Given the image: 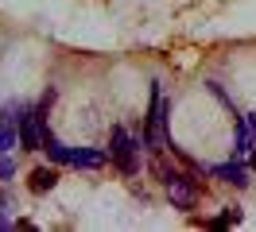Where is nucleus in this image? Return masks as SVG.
Returning a JSON list of instances; mask_svg holds the SVG:
<instances>
[{
    "label": "nucleus",
    "mask_w": 256,
    "mask_h": 232,
    "mask_svg": "<svg viewBox=\"0 0 256 232\" xmlns=\"http://www.w3.org/2000/svg\"><path fill=\"white\" fill-rule=\"evenodd\" d=\"M43 151H47L54 163H70V147H66V143H58L50 132H47V139H43Z\"/></svg>",
    "instance_id": "nucleus-8"
},
{
    "label": "nucleus",
    "mask_w": 256,
    "mask_h": 232,
    "mask_svg": "<svg viewBox=\"0 0 256 232\" xmlns=\"http://www.w3.org/2000/svg\"><path fill=\"white\" fill-rule=\"evenodd\" d=\"M233 155H256V128L248 116H237V136H233Z\"/></svg>",
    "instance_id": "nucleus-4"
},
{
    "label": "nucleus",
    "mask_w": 256,
    "mask_h": 232,
    "mask_svg": "<svg viewBox=\"0 0 256 232\" xmlns=\"http://www.w3.org/2000/svg\"><path fill=\"white\" fill-rule=\"evenodd\" d=\"M167 198L175 209H194L198 205V182L186 178V174H175L171 182H167Z\"/></svg>",
    "instance_id": "nucleus-3"
},
{
    "label": "nucleus",
    "mask_w": 256,
    "mask_h": 232,
    "mask_svg": "<svg viewBox=\"0 0 256 232\" xmlns=\"http://www.w3.org/2000/svg\"><path fill=\"white\" fill-rule=\"evenodd\" d=\"M20 147L24 151H43V139H47V108L39 105L32 112H24V120H20Z\"/></svg>",
    "instance_id": "nucleus-2"
},
{
    "label": "nucleus",
    "mask_w": 256,
    "mask_h": 232,
    "mask_svg": "<svg viewBox=\"0 0 256 232\" xmlns=\"http://www.w3.org/2000/svg\"><path fill=\"white\" fill-rule=\"evenodd\" d=\"M214 174L222 178V182H229V186H248V170L240 167V163H222V167H214Z\"/></svg>",
    "instance_id": "nucleus-5"
},
{
    "label": "nucleus",
    "mask_w": 256,
    "mask_h": 232,
    "mask_svg": "<svg viewBox=\"0 0 256 232\" xmlns=\"http://www.w3.org/2000/svg\"><path fill=\"white\" fill-rule=\"evenodd\" d=\"M70 167H86V170H97V167H105V155L90 151V147H70Z\"/></svg>",
    "instance_id": "nucleus-6"
},
{
    "label": "nucleus",
    "mask_w": 256,
    "mask_h": 232,
    "mask_svg": "<svg viewBox=\"0 0 256 232\" xmlns=\"http://www.w3.org/2000/svg\"><path fill=\"white\" fill-rule=\"evenodd\" d=\"M12 147V128H0V151H8Z\"/></svg>",
    "instance_id": "nucleus-10"
},
{
    "label": "nucleus",
    "mask_w": 256,
    "mask_h": 232,
    "mask_svg": "<svg viewBox=\"0 0 256 232\" xmlns=\"http://www.w3.org/2000/svg\"><path fill=\"white\" fill-rule=\"evenodd\" d=\"M109 151H112V163L124 170V174H136V170H140V159H136V151H140V139H132L124 128H120V124L112 128V136H109Z\"/></svg>",
    "instance_id": "nucleus-1"
},
{
    "label": "nucleus",
    "mask_w": 256,
    "mask_h": 232,
    "mask_svg": "<svg viewBox=\"0 0 256 232\" xmlns=\"http://www.w3.org/2000/svg\"><path fill=\"white\" fill-rule=\"evenodd\" d=\"M54 182H58V170L54 167H39V170H32V190L35 194H47V190H54Z\"/></svg>",
    "instance_id": "nucleus-7"
},
{
    "label": "nucleus",
    "mask_w": 256,
    "mask_h": 232,
    "mask_svg": "<svg viewBox=\"0 0 256 232\" xmlns=\"http://www.w3.org/2000/svg\"><path fill=\"white\" fill-rule=\"evenodd\" d=\"M252 170H256V159H252Z\"/></svg>",
    "instance_id": "nucleus-11"
},
{
    "label": "nucleus",
    "mask_w": 256,
    "mask_h": 232,
    "mask_svg": "<svg viewBox=\"0 0 256 232\" xmlns=\"http://www.w3.org/2000/svg\"><path fill=\"white\" fill-rule=\"evenodd\" d=\"M210 225H214V229H229V225H240V209H233V205H229V209H225L222 217H214Z\"/></svg>",
    "instance_id": "nucleus-9"
}]
</instances>
